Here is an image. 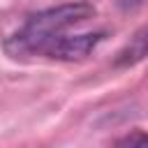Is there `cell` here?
<instances>
[{
  "instance_id": "cell-1",
  "label": "cell",
  "mask_w": 148,
  "mask_h": 148,
  "mask_svg": "<svg viewBox=\"0 0 148 148\" xmlns=\"http://www.w3.org/2000/svg\"><path fill=\"white\" fill-rule=\"evenodd\" d=\"M92 16H95V7L90 2H83V0L37 12L35 16L28 18V23L16 35H12V39L7 42V51L12 56L39 53V49L46 42L65 35L67 28H74V25H79Z\"/></svg>"
},
{
  "instance_id": "cell-2",
  "label": "cell",
  "mask_w": 148,
  "mask_h": 148,
  "mask_svg": "<svg viewBox=\"0 0 148 148\" xmlns=\"http://www.w3.org/2000/svg\"><path fill=\"white\" fill-rule=\"evenodd\" d=\"M104 39V32H81V35H60L46 42L37 56L56 58V60H81L86 58L99 42Z\"/></svg>"
},
{
  "instance_id": "cell-3",
  "label": "cell",
  "mask_w": 148,
  "mask_h": 148,
  "mask_svg": "<svg viewBox=\"0 0 148 148\" xmlns=\"http://www.w3.org/2000/svg\"><path fill=\"white\" fill-rule=\"evenodd\" d=\"M146 58H148V25L139 28L120 46V51L113 58V65L116 67H132V65H136V62H141Z\"/></svg>"
},
{
  "instance_id": "cell-4",
  "label": "cell",
  "mask_w": 148,
  "mask_h": 148,
  "mask_svg": "<svg viewBox=\"0 0 148 148\" xmlns=\"http://www.w3.org/2000/svg\"><path fill=\"white\" fill-rule=\"evenodd\" d=\"M113 148H148V132H130L120 136Z\"/></svg>"
}]
</instances>
